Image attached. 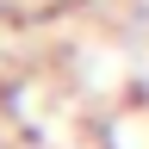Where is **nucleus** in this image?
Instances as JSON below:
<instances>
[]
</instances>
